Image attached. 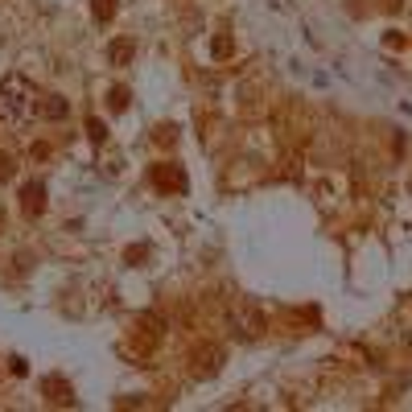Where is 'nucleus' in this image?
Instances as JSON below:
<instances>
[{"label": "nucleus", "mask_w": 412, "mask_h": 412, "mask_svg": "<svg viewBox=\"0 0 412 412\" xmlns=\"http://www.w3.org/2000/svg\"><path fill=\"white\" fill-rule=\"evenodd\" d=\"M38 112V87L25 75L0 79V124H25Z\"/></svg>", "instance_id": "1"}, {"label": "nucleus", "mask_w": 412, "mask_h": 412, "mask_svg": "<svg viewBox=\"0 0 412 412\" xmlns=\"http://www.w3.org/2000/svg\"><path fill=\"white\" fill-rule=\"evenodd\" d=\"M219 367H223V346H215V342L194 346V355H190V375L194 379H211V375H219Z\"/></svg>", "instance_id": "2"}, {"label": "nucleus", "mask_w": 412, "mask_h": 412, "mask_svg": "<svg viewBox=\"0 0 412 412\" xmlns=\"http://www.w3.org/2000/svg\"><path fill=\"white\" fill-rule=\"evenodd\" d=\"M148 178H153V185L161 194H182L185 190V174H182V165H174V161H157L148 169Z\"/></svg>", "instance_id": "3"}, {"label": "nucleus", "mask_w": 412, "mask_h": 412, "mask_svg": "<svg viewBox=\"0 0 412 412\" xmlns=\"http://www.w3.org/2000/svg\"><path fill=\"white\" fill-rule=\"evenodd\" d=\"M268 330V318L252 305V301H239V310H235V334H243V338H260Z\"/></svg>", "instance_id": "4"}, {"label": "nucleus", "mask_w": 412, "mask_h": 412, "mask_svg": "<svg viewBox=\"0 0 412 412\" xmlns=\"http://www.w3.org/2000/svg\"><path fill=\"white\" fill-rule=\"evenodd\" d=\"M21 211H25V219H38V215L46 211V185L42 182L21 185Z\"/></svg>", "instance_id": "5"}, {"label": "nucleus", "mask_w": 412, "mask_h": 412, "mask_svg": "<svg viewBox=\"0 0 412 412\" xmlns=\"http://www.w3.org/2000/svg\"><path fill=\"white\" fill-rule=\"evenodd\" d=\"M42 396L49 404H75V388L62 375H42Z\"/></svg>", "instance_id": "6"}, {"label": "nucleus", "mask_w": 412, "mask_h": 412, "mask_svg": "<svg viewBox=\"0 0 412 412\" xmlns=\"http://www.w3.org/2000/svg\"><path fill=\"white\" fill-rule=\"evenodd\" d=\"M132 54H137V42H132V38H120V42L107 46V62H112V66H128Z\"/></svg>", "instance_id": "7"}, {"label": "nucleus", "mask_w": 412, "mask_h": 412, "mask_svg": "<svg viewBox=\"0 0 412 412\" xmlns=\"http://www.w3.org/2000/svg\"><path fill=\"white\" fill-rule=\"evenodd\" d=\"M38 112H42L46 120H62V116L70 112V103H66L62 95H46V99H38Z\"/></svg>", "instance_id": "8"}, {"label": "nucleus", "mask_w": 412, "mask_h": 412, "mask_svg": "<svg viewBox=\"0 0 412 412\" xmlns=\"http://www.w3.org/2000/svg\"><path fill=\"white\" fill-rule=\"evenodd\" d=\"M91 17L95 21H112L116 17V0H91Z\"/></svg>", "instance_id": "9"}, {"label": "nucleus", "mask_w": 412, "mask_h": 412, "mask_svg": "<svg viewBox=\"0 0 412 412\" xmlns=\"http://www.w3.org/2000/svg\"><path fill=\"white\" fill-rule=\"evenodd\" d=\"M231 49H235V42H231L227 33H219V38L211 42V54H215V58H231Z\"/></svg>", "instance_id": "10"}, {"label": "nucleus", "mask_w": 412, "mask_h": 412, "mask_svg": "<svg viewBox=\"0 0 412 412\" xmlns=\"http://www.w3.org/2000/svg\"><path fill=\"white\" fill-rule=\"evenodd\" d=\"M153 140H157V144H174V140H178V128H174V124H161V128H153Z\"/></svg>", "instance_id": "11"}, {"label": "nucleus", "mask_w": 412, "mask_h": 412, "mask_svg": "<svg viewBox=\"0 0 412 412\" xmlns=\"http://www.w3.org/2000/svg\"><path fill=\"white\" fill-rule=\"evenodd\" d=\"M17 174V157L13 153H0V182H8Z\"/></svg>", "instance_id": "12"}, {"label": "nucleus", "mask_w": 412, "mask_h": 412, "mask_svg": "<svg viewBox=\"0 0 412 412\" xmlns=\"http://www.w3.org/2000/svg\"><path fill=\"white\" fill-rule=\"evenodd\" d=\"M87 137H91L95 144H103V137H107V128H103V120H99V116H91V120H87Z\"/></svg>", "instance_id": "13"}, {"label": "nucleus", "mask_w": 412, "mask_h": 412, "mask_svg": "<svg viewBox=\"0 0 412 412\" xmlns=\"http://www.w3.org/2000/svg\"><path fill=\"white\" fill-rule=\"evenodd\" d=\"M107 99H112V112H124V107H128V87H112Z\"/></svg>", "instance_id": "14"}, {"label": "nucleus", "mask_w": 412, "mask_h": 412, "mask_svg": "<svg viewBox=\"0 0 412 412\" xmlns=\"http://www.w3.org/2000/svg\"><path fill=\"white\" fill-rule=\"evenodd\" d=\"M404 42H409V38H404V33H396V29H392V33L383 38V46H388V49H400Z\"/></svg>", "instance_id": "15"}, {"label": "nucleus", "mask_w": 412, "mask_h": 412, "mask_svg": "<svg viewBox=\"0 0 412 412\" xmlns=\"http://www.w3.org/2000/svg\"><path fill=\"white\" fill-rule=\"evenodd\" d=\"M144 256H148V247H144V243H140V247H128V252H124V260H128V264H137V260H144Z\"/></svg>", "instance_id": "16"}, {"label": "nucleus", "mask_w": 412, "mask_h": 412, "mask_svg": "<svg viewBox=\"0 0 412 412\" xmlns=\"http://www.w3.org/2000/svg\"><path fill=\"white\" fill-rule=\"evenodd\" d=\"M400 8V0H388V13H396Z\"/></svg>", "instance_id": "17"}]
</instances>
